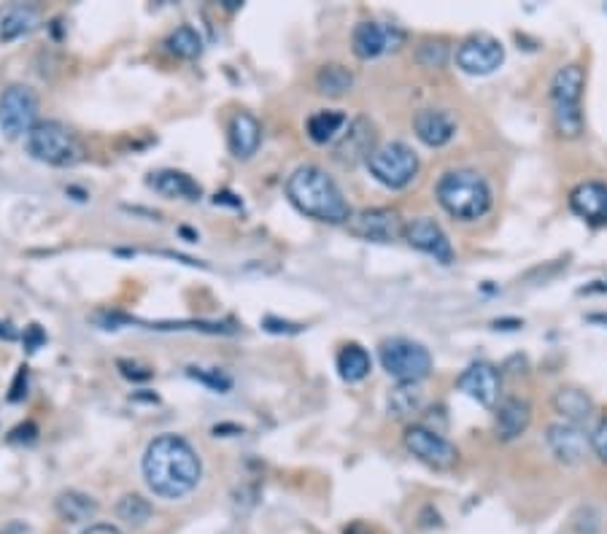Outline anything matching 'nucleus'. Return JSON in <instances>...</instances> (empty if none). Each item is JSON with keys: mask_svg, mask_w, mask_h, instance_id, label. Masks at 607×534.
<instances>
[{"mask_svg": "<svg viewBox=\"0 0 607 534\" xmlns=\"http://www.w3.org/2000/svg\"><path fill=\"white\" fill-rule=\"evenodd\" d=\"M146 486L162 499H181L197 489L203 478V462L192 445L179 435H160L146 445L143 454Z\"/></svg>", "mask_w": 607, "mask_h": 534, "instance_id": "f257e3e1", "label": "nucleus"}, {"mask_svg": "<svg viewBox=\"0 0 607 534\" xmlns=\"http://www.w3.org/2000/svg\"><path fill=\"white\" fill-rule=\"evenodd\" d=\"M286 197L292 200L297 211L311 216L316 222L349 224L351 208L343 189L335 184V178L327 176L316 165H303L286 178Z\"/></svg>", "mask_w": 607, "mask_h": 534, "instance_id": "f03ea898", "label": "nucleus"}, {"mask_svg": "<svg viewBox=\"0 0 607 534\" xmlns=\"http://www.w3.org/2000/svg\"><path fill=\"white\" fill-rule=\"evenodd\" d=\"M438 203L459 222H475L489 214V181L475 170H448L438 181Z\"/></svg>", "mask_w": 607, "mask_h": 534, "instance_id": "7ed1b4c3", "label": "nucleus"}, {"mask_svg": "<svg viewBox=\"0 0 607 534\" xmlns=\"http://www.w3.org/2000/svg\"><path fill=\"white\" fill-rule=\"evenodd\" d=\"M583 87H586V73L575 63L559 68L551 81L554 127L562 138H578L583 133Z\"/></svg>", "mask_w": 607, "mask_h": 534, "instance_id": "20e7f679", "label": "nucleus"}, {"mask_svg": "<svg viewBox=\"0 0 607 534\" xmlns=\"http://www.w3.org/2000/svg\"><path fill=\"white\" fill-rule=\"evenodd\" d=\"M27 154L52 168H73L84 160V146L63 122H38L25 138Z\"/></svg>", "mask_w": 607, "mask_h": 534, "instance_id": "39448f33", "label": "nucleus"}, {"mask_svg": "<svg viewBox=\"0 0 607 534\" xmlns=\"http://www.w3.org/2000/svg\"><path fill=\"white\" fill-rule=\"evenodd\" d=\"M367 170L375 181H381L389 189H405L413 178L419 176L421 162L408 143L392 141L378 146L370 157H367Z\"/></svg>", "mask_w": 607, "mask_h": 534, "instance_id": "423d86ee", "label": "nucleus"}, {"mask_svg": "<svg viewBox=\"0 0 607 534\" xmlns=\"http://www.w3.org/2000/svg\"><path fill=\"white\" fill-rule=\"evenodd\" d=\"M378 356L386 373L400 383H419L432 373V354L411 338H386Z\"/></svg>", "mask_w": 607, "mask_h": 534, "instance_id": "0eeeda50", "label": "nucleus"}, {"mask_svg": "<svg viewBox=\"0 0 607 534\" xmlns=\"http://www.w3.org/2000/svg\"><path fill=\"white\" fill-rule=\"evenodd\" d=\"M38 125V95L27 84H11L0 95V130L6 138H27Z\"/></svg>", "mask_w": 607, "mask_h": 534, "instance_id": "6e6552de", "label": "nucleus"}, {"mask_svg": "<svg viewBox=\"0 0 607 534\" xmlns=\"http://www.w3.org/2000/svg\"><path fill=\"white\" fill-rule=\"evenodd\" d=\"M405 448L432 470H451L459 462V451L451 440L432 432L429 427H419V424H413L405 432Z\"/></svg>", "mask_w": 607, "mask_h": 534, "instance_id": "1a4fd4ad", "label": "nucleus"}, {"mask_svg": "<svg viewBox=\"0 0 607 534\" xmlns=\"http://www.w3.org/2000/svg\"><path fill=\"white\" fill-rule=\"evenodd\" d=\"M505 60V46L494 36H470L456 49V65L470 76H489Z\"/></svg>", "mask_w": 607, "mask_h": 534, "instance_id": "9d476101", "label": "nucleus"}, {"mask_svg": "<svg viewBox=\"0 0 607 534\" xmlns=\"http://www.w3.org/2000/svg\"><path fill=\"white\" fill-rule=\"evenodd\" d=\"M349 232L362 241L392 243L405 235V224L392 208H365L359 214H351Z\"/></svg>", "mask_w": 607, "mask_h": 534, "instance_id": "9b49d317", "label": "nucleus"}, {"mask_svg": "<svg viewBox=\"0 0 607 534\" xmlns=\"http://www.w3.org/2000/svg\"><path fill=\"white\" fill-rule=\"evenodd\" d=\"M405 41L397 25H381V22H359L351 33V49L359 60H375L386 52H397Z\"/></svg>", "mask_w": 607, "mask_h": 534, "instance_id": "f8f14e48", "label": "nucleus"}, {"mask_svg": "<svg viewBox=\"0 0 607 534\" xmlns=\"http://www.w3.org/2000/svg\"><path fill=\"white\" fill-rule=\"evenodd\" d=\"M402 238L411 243L413 249L421 251V254L438 259L440 265H451L454 262V246H451L448 235L435 219H427V216L413 219V222L405 224V235Z\"/></svg>", "mask_w": 607, "mask_h": 534, "instance_id": "ddd939ff", "label": "nucleus"}, {"mask_svg": "<svg viewBox=\"0 0 607 534\" xmlns=\"http://www.w3.org/2000/svg\"><path fill=\"white\" fill-rule=\"evenodd\" d=\"M456 386L483 408H491L500 400V373L489 362H473L465 373L456 378Z\"/></svg>", "mask_w": 607, "mask_h": 534, "instance_id": "4468645a", "label": "nucleus"}, {"mask_svg": "<svg viewBox=\"0 0 607 534\" xmlns=\"http://www.w3.org/2000/svg\"><path fill=\"white\" fill-rule=\"evenodd\" d=\"M375 149H378L375 146V125L365 116H359L335 143V160L343 162V165H357V162H367V157Z\"/></svg>", "mask_w": 607, "mask_h": 534, "instance_id": "2eb2a0df", "label": "nucleus"}, {"mask_svg": "<svg viewBox=\"0 0 607 534\" xmlns=\"http://www.w3.org/2000/svg\"><path fill=\"white\" fill-rule=\"evenodd\" d=\"M545 440H548V448L554 451L556 459L564 464L583 462L591 451V435H586V429L578 427V424H570V421L548 427Z\"/></svg>", "mask_w": 607, "mask_h": 534, "instance_id": "dca6fc26", "label": "nucleus"}, {"mask_svg": "<svg viewBox=\"0 0 607 534\" xmlns=\"http://www.w3.org/2000/svg\"><path fill=\"white\" fill-rule=\"evenodd\" d=\"M413 130H416L421 143L440 149V146L454 141L456 119L443 108H421L419 114L413 116Z\"/></svg>", "mask_w": 607, "mask_h": 534, "instance_id": "f3484780", "label": "nucleus"}, {"mask_svg": "<svg viewBox=\"0 0 607 534\" xmlns=\"http://www.w3.org/2000/svg\"><path fill=\"white\" fill-rule=\"evenodd\" d=\"M572 214L589 224H607V184L583 181L570 192Z\"/></svg>", "mask_w": 607, "mask_h": 534, "instance_id": "a211bd4d", "label": "nucleus"}, {"mask_svg": "<svg viewBox=\"0 0 607 534\" xmlns=\"http://www.w3.org/2000/svg\"><path fill=\"white\" fill-rule=\"evenodd\" d=\"M149 187L170 200H200L203 197V187L181 170H157L149 176Z\"/></svg>", "mask_w": 607, "mask_h": 534, "instance_id": "6ab92c4d", "label": "nucleus"}, {"mask_svg": "<svg viewBox=\"0 0 607 534\" xmlns=\"http://www.w3.org/2000/svg\"><path fill=\"white\" fill-rule=\"evenodd\" d=\"M259 143H262V127L251 114L238 111L230 122V152L238 160H251L259 152Z\"/></svg>", "mask_w": 607, "mask_h": 534, "instance_id": "aec40b11", "label": "nucleus"}, {"mask_svg": "<svg viewBox=\"0 0 607 534\" xmlns=\"http://www.w3.org/2000/svg\"><path fill=\"white\" fill-rule=\"evenodd\" d=\"M532 421V408L527 400L521 397H505L497 405V437L500 440H516L518 435H524Z\"/></svg>", "mask_w": 607, "mask_h": 534, "instance_id": "412c9836", "label": "nucleus"}, {"mask_svg": "<svg viewBox=\"0 0 607 534\" xmlns=\"http://www.w3.org/2000/svg\"><path fill=\"white\" fill-rule=\"evenodd\" d=\"M554 410L570 424H586L594 413V400L589 392H583L578 386H564L554 394Z\"/></svg>", "mask_w": 607, "mask_h": 534, "instance_id": "4be33fe9", "label": "nucleus"}, {"mask_svg": "<svg viewBox=\"0 0 607 534\" xmlns=\"http://www.w3.org/2000/svg\"><path fill=\"white\" fill-rule=\"evenodd\" d=\"M54 508H57V516L68 524H84V521H92L98 516V502L81 491H63L54 502Z\"/></svg>", "mask_w": 607, "mask_h": 534, "instance_id": "5701e85b", "label": "nucleus"}, {"mask_svg": "<svg viewBox=\"0 0 607 534\" xmlns=\"http://www.w3.org/2000/svg\"><path fill=\"white\" fill-rule=\"evenodd\" d=\"M338 373L346 383H359L365 381L370 370H373V359L367 354V348H362L359 343H346L340 348L338 354Z\"/></svg>", "mask_w": 607, "mask_h": 534, "instance_id": "b1692460", "label": "nucleus"}, {"mask_svg": "<svg viewBox=\"0 0 607 534\" xmlns=\"http://www.w3.org/2000/svg\"><path fill=\"white\" fill-rule=\"evenodd\" d=\"M41 22V14L33 6H14L11 11H6V17L0 22V41L3 44H11L17 38L33 33Z\"/></svg>", "mask_w": 607, "mask_h": 534, "instance_id": "393cba45", "label": "nucleus"}, {"mask_svg": "<svg viewBox=\"0 0 607 534\" xmlns=\"http://www.w3.org/2000/svg\"><path fill=\"white\" fill-rule=\"evenodd\" d=\"M349 125V119L343 111H316V114L308 119V138L313 143H330L335 141L338 135H343V127Z\"/></svg>", "mask_w": 607, "mask_h": 534, "instance_id": "a878e982", "label": "nucleus"}, {"mask_svg": "<svg viewBox=\"0 0 607 534\" xmlns=\"http://www.w3.org/2000/svg\"><path fill=\"white\" fill-rule=\"evenodd\" d=\"M351 87H354V73L346 65H322L316 73V89L327 98H343L346 92H351Z\"/></svg>", "mask_w": 607, "mask_h": 534, "instance_id": "bb28decb", "label": "nucleus"}, {"mask_svg": "<svg viewBox=\"0 0 607 534\" xmlns=\"http://www.w3.org/2000/svg\"><path fill=\"white\" fill-rule=\"evenodd\" d=\"M165 46H168L170 52L176 54V57L195 60V57H200V52H203V38H200V33H197L195 27L181 25L170 33L168 41H165Z\"/></svg>", "mask_w": 607, "mask_h": 534, "instance_id": "cd10ccee", "label": "nucleus"}, {"mask_svg": "<svg viewBox=\"0 0 607 534\" xmlns=\"http://www.w3.org/2000/svg\"><path fill=\"white\" fill-rule=\"evenodd\" d=\"M117 516L119 521H125L130 526H143L149 518L154 516V508L149 499H143L141 494H127V497L119 499L117 505Z\"/></svg>", "mask_w": 607, "mask_h": 534, "instance_id": "c85d7f7f", "label": "nucleus"}, {"mask_svg": "<svg viewBox=\"0 0 607 534\" xmlns=\"http://www.w3.org/2000/svg\"><path fill=\"white\" fill-rule=\"evenodd\" d=\"M389 408L397 419H405L411 413L421 410V392L416 389V383H400V389H394L389 397Z\"/></svg>", "mask_w": 607, "mask_h": 534, "instance_id": "c756f323", "label": "nucleus"}, {"mask_svg": "<svg viewBox=\"0 0 607 534\" xmlns=\"http://www.w3.org/2000/svg\"><path fill=\"white\" fill-rule=\"evenodd\" d=\"M189 378H195V381L206 383L208 389H214L219 394H227L233 389V378L230 375H224L222 370H203V367H189L187 370Z\"/></svg>", "mask_w": 607, "mask_h": 534, "instance_id": "7c9ffc66", "label": "nucleus"}, {"mask_svg": "<svg viewBox=\"0 0 607 534\" xmlns=\"http://www.w3.org/2000/svg\"><path fill=\"white\" fill-rule=\"evenodd\" d=\"M448 60V49L446 44H440V41H424V44L419 46V63L424 65V68H443Z\"/></svg>", "mask_w": 607, "mask_h": 534, "instance_id": "2f4dec72", "label": "nucleus"}, {"mask_svg": "<svg viewBox=\"0 0 607 534\" xmlns=\"http://www.w3.org/2000/svg\"><path fill=\"white\" fill-rule=\"evenodd\" d=\"M591 451L607 464V416L597 424V429L591 432Z\"/></svg>", "mask_w": 607, "mask_h": 534, "instance_id": "473e14b6", "label": "nucleus"}, {"mask_svg": "<svg viewBox=\"0 0 607 534\" xmlns=\"http://www.w3.org/2000/svg\"><path fill=\"white\" fill-rule=\"evenodd\" d=\"M22 340H25L27 351H30V354H36L38 348L46 343V335L38 324H30V327H25V335H22Z\"/></svg>", "mask_w": 607, "mask_h": 534, "instance_id": "72a5a7b5", "label": "nucleus"}, {"mask_svg": "<svg viewBox=\"0 0 607 534\" xmlns=\"http://www.w3.org/2000/svg\"><path fill=\"white\" fill-rule=\"evenodd\" d=\"M119 370L125 378H133V381H149L152 378V370L149 367L135 365V362H127V359H119Z\"/></svg>", "mask_w": 607, "mask_h": 534, "instance_id": "f704fd0d", "label": "nucleus"}, {"mask_svg": "<svg viewBox=\"0 0 607 534\" xmlns=\"http://www.w3.org/2000/svg\"><path fill=\"white\" fill-rule=\"evenodd\" d=\"M262 327L268 332H286V335H297V332H303V327L300 324H289V321H281V319H273V316H268V319L262 321Z\"/></svg>", "mask_w": 607, "mask_h": 534, "instance_id": "c9c22d12", "label": "nucleus"}, {"mask_svg": "<svg viewBox=\"0 0 607 534\" xmlns=\"http://www.w3.org/2000/svg\"><path fill=\"white\" fill-rule=\"evenodd\" d=\"M38 435V427L36 424H25V427H17L14 432H11V443H33Z\"/></svg>", "mask_w": 607, "mask_h": 534, "instance_id": "e433bc0d", "label": "nucleus"}, {"mask_svg": "<svg viewBox=\"0 0 607 534\" xmlns=\"http://www.w3.org/2000/svg\"><path fill=\"white\" fill-rule=\"evenodd\" d=\"M22 383L27 386V367H19L17 381H14V386H11V394H9L11 402H19V400H25V397H27V392H22Z\"/></svg>", "mask_w": 607, "mask_h": 534, "instance_id": "4c0bfd02", "label": "nucleus"}, {"mask_svg": "<svg viewBox=\"0 0 607 534\" xmlns=\"http://www.w3.org/2000/svg\"><path fill=\"white\" fill-rule=\"evenodd\" d=\"M81 534H122L117 529V526H111V524H92L90 529H84Z\"/></svg>", "mask_w": 607, "mask_h": 534, "instance_id": "58836bf2", "label": "nucleus"}, {"mask_svg": "<svg viewBox=\"0 0 607 534\" xmlns=\"http://www.w3.org/2000/svg\"><path fill=\"white\" fill-rule=\"evenodd\" d=\"M346 534H370V532H365L362 526H351V529H346Z\"/></svg>", "mask_w": 607, "mask_h": 534, "instance_id": "ea45409f", "label": "nucleus"}]
</instances>
